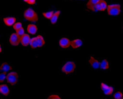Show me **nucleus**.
Returning <instances> with one entry per match:
<instances>
[{
	"label": "nucleus",
	"mask_w": 123,
	"mask_h": 99,
	"mask_svg": "<svg viewBox=\"0 0 123 99\" xmlns=\"http://www.w3.org/2000/svg\"></svg>",
	"instance_id": "nucleus-30"
},
{
	"label": "nucleus",
	"mask_w": 123,
	"mask_h": 99,
	"mask_svg": "<svg viewBox=\"0 0 123 99\" xmlns=\"http://www.w3.org/2000/svg\"><path fill=\"white\" fill-rule=\"evenodd\" d=\"M59 44L60 46L62 48H68L71 45V41L68 38H62L59 40Z\"/></svg>",
	"instance_id": "nucleus-9"
},
{
	"label": "nucleus",
	"mask_w": 123,
	"mask_h": 99,
	"mask_svg": "<svg viewBox=\"0 0 123 99\" xmlns=\"http://www.w3.org/2000/svg\"><path fill=\"white\" fill-rule=\"evenodd\" d=\"M113 97L114 99H121L123 98V93L120 91H117L114 93L113 95Z\"/></svg>",
	"instance_id": "nucleus-21"
},
{
	"label": "nucleus",
	"mask_w": 123,
	"mask_h": 99,
	"mask_svg": "<svg viewBox=\"0 0 123 99\" xmlns=\"http://www.w3.org/2000/svg\"><path fill=\"white\" fill-rule=\"evenodd\" d=\"M0 92L5 95V96H7L8 95L9 93L10 92V89L8 86H7L6 84H1L0 86Z\"/></svg>",
	"instance_id": "nucleus-15"
},
{
	"label": "nucleus",
	"mask_w": 123,
	"mask_h": 99,
	"mask_svg": "<svg viewBox=\"0 0 123 99\" xmlns=\"http://www.w3.org/2000/svg\"><path fill=\"white\" fill-rule=\"evenodd\" d=\"M25 2L28 4L29 5H33L35 4L36 0H23Z\"/></svg>",
	"instance_id": "nucleus-26"
},
{
	"label": "nucleus",
	"mask_w": 123,
	"mask_h": 99,
	"mask_svg": "<svg viewBox=\"0 0 123 99\" xmlns=\"http://www.w3.org/2000/svg\"><path fill=\"white\" fill-rule=\"evenodd\" d=\"M37 31V27L33 24H29L27 27V31L32 35L35 34Z\"/></svg>",
	"instance_id": "nucleus-16"
},
{
	"label": "nucleus",
	"mask_w": 123,
	"mask_h": 99,
	"mask_svg": "<svg viewBox=\"0 0 123 99\" xmlns=\"http://www.w3.org/2000/svg\"><path fill=\"white\" fill-rule=\"evenodd\" d=\"M88 63L92 67L95 69H98L100 68V63L98 60L95 59L92 56H91L88 60Z\"/></svg>",
	"instance_id": "nucleus-10"
},
{
	"label": "nucleus",
	"mask_w": 123,
	"mask_h": 99,
	"mask_svg": "<svg viewBox=\"0 0 123 99\" xmlns=\"http://www.w3.org/2000/svg\"><path fill=\"white\" fill-rule=\"evenodd\" d=\"M102 0H89L86 4V7L92 11H95V6Z\"/></svg>",
	"instance_id": "nucleus-8"
},
{
	"label": "nucleus",
	"mask_w": 123,
	"mask_h": 99,
	"mask_svg": "<svg viewBox=\"0 0 123 99\" xmlns=\"http://www.w3.org/2000/svg\"><path fill=\"white\" fill-rule=\"evenodd\" d=\"M2 52V48H1V46H0V52L1 53Z\"/></svg>",
	"instance_id": "nucleus-27"
},
{
	"label": "nucleus",
	"mask_w": 123,
	"mask_h": 99,
	"mask_svg": "<svg viewBox=\"0 0 123 99\" xmlns=\"http://www.w3.org/2000/svg\"></svg>",
	"instance_id": "nucleus-28"
},
{
	"label": "nucleus",
	"mask_w": 123,
	"mask_h": 99,
	"mask_svg": "<svg viewBox=\"0 0 123 99\" xmlns=\"http://www.w3.org/2000/svg\"><path fill=\"white\" fill-rule=\"evenodd\" d=\"M9 42L12 45L18 46L20 42V36L17 33H12L10 37Z\"/></svg>",
	"instance_id": "nucleus-6"
},
{
	"label": "nucleus",
	"mask_w": 123,
	"mask_h": 99,
	"mask_svg": "<svg viewBox=\"0 0 123 99\" xmlns=\"http://www.w3.org/2000/svg\"><path fill=\"white\" fill-rule=\"evenodd\" d=\"M24 17L26 20L31 22H37L38 20V16L37 13L30 8H28L24 11Z\"/></svg>",
	"instance_id": "nucleus-1"
},
{
	"label": "nucleus",
	"mask_w": 123,
	"mask_h": 99,
	"mask_svg": "<svg viewBox=\"0 0 123 99\" xmlns=\"http://www.w3.org/2000/svg\"><path fill=\"white\" fill-rule=\"evenodd\" d=\"M22 24L21 22H17L13 25V28L16 31H17L19 29L21 28L22 26Z\"/></svg>",
	"instance_id": "nucleus-22"
},
{
	"label": "nucleus",
	"mask_w": 123,
	"mask_h": 99,
	"mask_svg": "<svg viewBox=\"0 0 123 99\" xmlns=\"http://www.w3.org/2000/svg\"><path fill=\"white\" fill-rule=\"evenodd\" d=\"M31 38L28 34H25L20 37V42L24 46H28L31 42Z\"/></svg>",
	"instance_id": "nucleus-11"
},
{
	"label": "nucleus",
	"mask_w": 123,
	"mask_h": 99,
	"mask_svg": "<svg viewBox=\"0 0 123 99\" xmlns=\"http://www.w3.org/2000/svg\"><path fill=\"white\" fill-rule=\"evenodd\" d=\"M6 72H2L0 74V81L2 83L5 80V78H6Z\"/></svg>",
	"instance_id": "nucleus-23"
},
{
	"label": "nucleus",
	"mask_w": 123,
	"mask_h": 99,
	"mask_svg": "<svg viewBox=\"0 0 123 99\" xmlns=\"http://www.w3.org/2000/svg\"><path fill=\"white\" fill-rule=\"evenodd\" d=\"M3 20L6 25L7 26H11L15 23L16 18L14 17H10L4 18L3 19Z\"/></svg>",
	"instance_id": "nucleus-13"
},
{
	"label": "nucleus",
	"mask_w": 123,
	"mask_h": 99,
	"mask_svg": "<svg viewBox=\"0 0 123 99\" xmlns=\"http://www.w3.org/2000/svg\"><path fill=\"white\" fill-rule=\"evenodd\" d=\"M0 70L2 72H7L12 70V67L7 62H5L1 64L0 66Z\"/></svg>",
	"instance_id": "nucleus-14"
},
{
	"label": "nucleus",
	"mask_w": 123,
	"mask_h": 99,
	"mask_svg": "<svg viewBox=\"0 0 123 99\" xmlns=\"http://www.w3.org/2000/svg\"><path fill=\"white\" fill-rule=\"evenodd\" d=\"M54 13V11H49V12H46L43 13V15L46 19H51Z\"/></svg>",
	"instance_id": "nucleus-19"
},
{
	"label": "nucleus",
	"mask_w": 123,
	"mask_h": 99,
	"mask_svg": "<svg viewBox=\"0 0 123 99\" xmlns=\"http://www.w3.org/2000/svg\"><path fill=\"white\" fill-rule=\"evenodd\" d=\"M16 33H18V34L20 36L24 35V29L23 28V27H21V28L19 29L17 31H16Z\"/></svg>",
	"instance_id": "nucleus-24"
},
{
	"label": "nucleus",
	"mask_w": 123,
	"mask_h": 99,
	"mask_svg": "<svg viewBox=\"0 0 123 99\" xmlns=\"http://www.w3.org/2000/svg\"><path fill=\"white\" fill-rule=\"evenodd\" d=\"M110 65L109 62L105 59H104L101 60L100 63V68L103 70H108L109 68Z\"/></svg>",
	"instance_id": "nucleus-17"
},
{
	"label": "nucleus",
	"mask_w": 123,
	"mask_h": 99,
	"mask_svg": "<svg viewBox=\"0 0 123 99\" xmlns=\"http://www.w3.org/2000/svg\"><path fill=\"white\" fill-rule=\"evenodd\" d=\"M122 99H123V98H122Z\"/></svg>",
	"instance_id": "nucleus-29"
},
{
	"label": "nucleus",
	"mask_w": 123,
	"mask_h": 99,
	"mask_svg": "<svg viewBox=\"0 0 123 99\" xmlns=\"http://www.w3.org/2000/svg\"><path fill=\"white\" fill-rule=\"evenodd\" d=\"M83 42L81 39H76L71 41L70 46L73 49H77L81 46Z\"/></svg>",
	"instance_id": "nucleus-12"
},
{
	"label": "nucleus",
	"mask_w": 123,
	"mask_h": 99,
	"mask_svg": "<svg viewBox=\"0 0 123 99\" xmlns=\"http://www.w3.org/2000/svg\"><path fill=\"white\" fill-rule=\"evenodd\" d=\"M121 5L113 4L108 5L107 13L109 15H118L121 13Z\"/></svg>",
	"instance_id": "nucleus-3"
},
{
	"label": "nucleus",
	"mask_w": 123,
	"mask_h": 99,
	"mask_svg": "<svg viewBox=\"0 0 123 99\" xmlns=\"http://www.w3.org/2000/svg\"><path fill=\"white\" fill-rule=\"evenodd\" d=\"M76 68L74 62L69 61L65 64L62 68V71L66 74L74 73Z\"/></svg>",
	"instance_id": "nucleus-4"
},
{
	"label": "nucleus",
	"mask_w": 123,
	"mask_h": 99,
	"mask_svg": "<svg viewBox=\"0 0 123 99\" xmlns=\"http://www.w3.org/2000/svg\"><path fill=\"white\" fill-rule=\"evenodd\" d=\"M101 88L104 94L105 95H111L114 91V88L113 87L108 86L104 83H101Z\"/></svg>",
	"instance_id": "nucleus-7"
},
{
	"label": "nucleus",
	"mask_w": 123,
	"mask_h": 99,
	"mask_svg": "<svg viewBox=\"0 0 123 99\" xmlns=\"http://www.w3.org/2000/svg\"><path fill=\"white\" fill-rule=\"evenodd\" d=\"M19 75L16 72H11L7 75L6 79L9 84L12 86L15 85L18 82Z\"/></svg>",
	"instance_id": "nucleus-5"
},
{
	"label": "nucleus",
	"mask_w": 123,
	"mask_h": 99,
	"mask_svg": "<svg viewBox=\"0 0 123 99\" xmlns=\"http://www.w3.org/2000/svg\"><path fill=\"white\" fill-rule=\"evenodd\" d=\"M44 44L45 40L44 38L40 35H38L35 38H32L30 42L31 47L33 49H35L37 47H41L43 46Z\"/></svg>",
	"instance_id": "nucleus-2"
},
{
	"label": "nucleus",
	"mask_w": 123,
	"mask_h": 99,
	"mask_svg": "<svg viewBox=\"0 0 123 99\" xmlns=\"http://www.w3.org/2000/svg\"><path fill=\"white\" fill-rule=\"evenodd\" d=\"M47 98L48 99H61L60 97L56 94L50 95Z\"/></svg>",
	"instance_id": "nucleus-25"
},
{
	"label": "nucleus",
	"mask_w": 123,
	"mask_h": 99,
	"mask_svg": "<svg viewBox=\"0 0 123 99\" xmlns=\"http://www.w3.org/2000/svg\"><path fill=\"white\" fill-rule=\"evenodd\" d=\"M99 3H100V5L101 7L102 11H105L106 9L107 8V6H108L107 3L104 0H102L101 2H100Z\"/></svg>",
	"instance_id": "nucleus-20"
},
{
	"label": "nucleus",
	"mask_w": 123,
	"mask_h": 99,
	"mask_svg": "<svg viewBox=\"0 0 123 99\" xmlns=\"http://www.w3.org/2000/svg\"><path fill=\"white\" fill-rule=\"evenodd\" d=\"M60 14V11H57L53 13L52 17L51 19V23L53 24H54L57 22V20Z\"/></svg>",
	"instance_id": "nucleus-18"
}]
</instances>
